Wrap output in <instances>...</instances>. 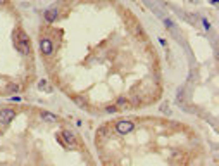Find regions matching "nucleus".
<instances>
[{
	"instance_id": "nucleus-1",
	"label": "nucleus",
	"mask_w": 219,
	"mask_h": 166,
	"mask_svg": "<svg viewBox=\"0 0 219 166\" xmlns=\"http://www.w3.org/2000/svg\"><path fill=\"white\" fill-rule=\"evenodd\" d=\"M14 118H16V109H12V107H5V109H0V125L7 126Z\"/></svg>"
},
{
	"instance_id": "nucleus-2",
	"label": "nucleus",
	"mask_w": 219,
	"mask_h": 166,
	"mask_svg": "<svg viewBox=\"0 0 219 166\" xmlns=\"http://www.w3.org/2000/svg\"><path fill=\"white\" fill-rule=\"evenodd\" d=\"M59 137H62L64 142H66V145L69 149H76V147H78V144H76V135L73 132H69V130H62V133H60Z\"/></svg>"
},
{
	"instance_id": "nucleus-3",
	"label": "nucleus",
	"mask_w": 219,
	"mask_h": 166,
	"mask_svg": "<svg viewBox=\"0 0 219 166\" xmlns=\"http://www.w3.org/2000/svg\"><path fill=\"white\" fill-rule=\"evenodd\" d=\"M135 128V123L131 121V119H121V121L116 123V130H117L119 133H130L131 130Z\"/></svg>"
},
{
	"instance_id": "nucleus-4",
	"label": "nucleus",
	"mask_w": 219,
	"mask_h": 166,
	"mask_svg": "<svg viewBox=\"0 0 219 166\" xmlns=\"http://www.w3.org/2000/svg\"><path fill=\"white\" fill-rule=\"evenodd\" d=\"M40 52L43 55H50L54 52V43H52V40L50 38H40Z\"/></svg>"
},
{
	"instance_id": "nucleus-5",
	"label": "nucleus",
	"mask_w": 219,
	"mask_h": 166,
	"mask_svg": "<svg viewBox=\"0 0 219 166\" xmlns=\"http://www.w3.org/2000/svg\"><path fill=\"white\" fill-rule=\"evenodd\" d=\"M40 118L43 119V121H47V123H59V121H60L59 116H57V114H52L50 111H41V113H40Z\"/></svg>"
},
{
	"instance_id": "nucleus-6",
	"label": "nucleus",
	"mask_w": 219,
	"mask_h": 166,
	"mask_svg": "<svg viewBox=\"0 0 219 166\" xmlns=\"http://www.w3.org/2000/svg\"><path fill=\"white\" fill-rule=\"evenodd\" d=\"M57 14H59V9L52 7V9H48V11H45L43 18H45V21H47V23H54L57 19Z\"/></svg>"
},
{
	"instance_id": "nucleus-7",
	"label": "nucleus",
	"mask_w": 219,
	"mask_h": 166,
	"mask_svg": "<svg viewBox=\"0 0 219 166\" xmlns=\"http://www.w3.org/2000/svg\"><path fill=\"white\" fill-rule=\"evenodd\" d=\"M114 106L117 107V111H124V109H128V107H130V102H128V99H124V97H119V99L116 100Z\"/></svg>"
},
{
	"instance_id": "nucleus-8",
	"label": "nucleus",
	"mask_w": 219,
	"mask_h": 166,
	"mask_svg": "<svg viewBox=\"0 0 219 166\" xmlns=\"http://www.w3.org/2000/svg\"><path fill=\"white\" fill-rule=\"evenodd\" d=\"M38 90H43V92H52V85H50V83H48V81H45V80H41L40 83H38Z\"/></svg>"
},
{
	"instance_id": "nucleus-9",
	"label": "nucleus",
	"mask_w": 219,
	"mask_h": 166,
	"mask_svg": "<svg viewBox=\"0 0 219 166\" xmlns=\"http://www.w3.org/2000/svg\"><path fill=\"white\" fill-rule=\"evenodd\" d=\"M7 90L9 92H19V85H9Z\"/></svg>"
},
{
	"instance_id": "nucleus-10",
	"label": "nucleus",
	"mask_w": 219,
	"mask_h": 166,
	"mask_svg": "<svg viewBox=\"0 0 219 166\" xmlns=\"http://www.w3.org/2000/svg\"><path fill=\"white\" fill-rule=\"evenodd\" d=\"M105 111H107V113H117V107H116V106H107V107H105Z\"/></svg>"
},
{
	"instance_id": "nucleus-11",
	"label": "nucleus",
	"mask_w": 219,
	"mask_h": 166,
	"mask_svg": "<svg viewBox=\"0 0 219 166\" xmlns=\"http://www.w3.org/2000/svg\"><path fill=\"white\" fill-rule=\"evenodd\" d=\"M5 2H7V0H0V4H5Z\"/></svg>"
}]
</instances>
